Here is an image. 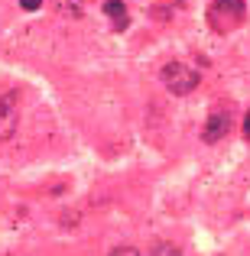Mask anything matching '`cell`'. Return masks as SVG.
<instances>
[{"label":"cell","instance_id":"1","mask_svg":"<svg viewBox=\"0 0 250 256\" xmlns=\"http://www.w3.org/2000/svg\"><path fill=\"white\" fill-rule=\"evenodd\" d=\"M205 20H208V26H211L218 36L234 32V30H240L244 20H247V4L244 0H211Z\"/></svg>","mask_w":250,"mask_h":256},{"label":"cell","instance_id":"2","mask_svg":"<svg viewBox=\"0 0 250 256\" xmlns=\"http://www.w3.org/2000/svg\"><path fill=\"white\" fill-rule=\"evenodd\" d=\"M159 78H163L166 91H172V94H192L198 88V72L188 68L185 62H166Z\"/></svg>","mask_w":250,"mask_h":256},{"label":"cell","instance_id":"3","mask_svg":"<svg viewBox=\"0 0 250 256\" xmlns=\"http://www.w3.org/2000/svg\"><path fill=\"white\" fill-rule=\"evenodd\" d=\"M227 130H231V107H214L211 117L205 120L201 140H205V143H218V140L227 136Z\"/></svg>","mask_w":250,"mask_h":256},{"label":"cell","instance_id":"4","mask_svg":"<svg viewBox=\"0 0 250 256\" xmlns=\"http://www.w3.org/2000/svg\"><path fill=\"white\" fill-rule=\"evenodd\" d=\"M20 126V104L17 94H4L0 98V140H10Z\"/></svg>","mask_w":250,"mask_h":256},{"label":"cell","instance_id":"5","mask_svg":"<svg viewBox=\"0 0 250 256\" xmlns=\"http://www.w3.org/2000/svg\"><path fill=\"white\" fill-rule=\"evenodd\" d=\"M104 13L114 20V26H117V30H127V23H130V13H127V6L120 4V0H107V4H104Z\"/></svg>","mask_w":250,"mask_h":256},{"label":"cell","instance_id":"6","mask_svg":"<svg viewBox=\"0 0 250 256\" xmlns=\"http://www.w3.org/2000/svg\"><path fill=\"white\" fill-rule=\"evenodd\" d=\"M146 256H182V253H179V246H172V244H156Z\"/></svg>","mask_w":250,"mask_h":256},{"label":"cell","instance_id":"7","mask_svg":"<svg viewBox=\"0 0 250 256\" xmlns=\"http://www.w3.org/2000/svg\"><path fill=\"white\" fill-rule=\"evenodd\" d=\"M107 256H143V253H140L137 246H114V250L107 253Z\"/></svg>","mask_w":250,"mask_h":256},{"label":"cell","instance_id":"8","mask_svg":"<svg viewBox=\"0 0 250 256\" xmlns=\"http://www.w3.org/2000/svg\"><path fill=\"white\" fill-rule=\"evenodd\" d=\"M20 6H23V10H39L43 0H20Z\"/></svg>","mask_w":250,"mask_h":256},{"label":"cell","instance_id":"9","mask_svg":"<svg viewBox=\"0 0 250 256\" xmlns=\"http://www.w3.org/2000/svg\"><path fill=\"white\" fill-rule=\"evenodd\" d=\"M244 136L250 140V114H247V117H244Z\"/></svg>","mask_w":250,"mask_h":256}]
</instances>
